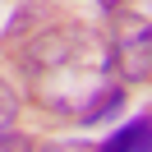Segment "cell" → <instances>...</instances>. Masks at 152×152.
Wrapping results in <instances>:
<instances>
[{"instance_id":"5b68a950","label":"cell","mask_w":152,"mask_h":152,"mask_svg":"<svg viewBox=\"0 0 152 152\" xmlns=\"http://www.w3.org/2000/svg\"><path fill=\"white\" fill-rule=\"evenodd\" d=\"M102 5H106V10H120V0H102Z\"/></svg>"},{"instance_id":"6da1fadb","label":"cell","mask_w":152,"mask_h":152,"mask_svg":"<svg viewBox=\"0 0 152 152\" xmlns=\"http://www.w3.org/2000/svg\"><path fill=\"white\" fill-rule=\"evenodd\" d=\"M23 78L37 106L60 111L78 124H97L120 106L111 42L83 23H60L23 46Z\"/></svg>"},{"instance_id":"277c9868","label":"cell","mask_w":152,"mask_h":152,"mask_svg":"<svg viewBox=\"0 0 152 152\" xmlns=\"http://www.w3.org/2000/svg\"><path fill=\"white\" fill-rule=\"evenodd\" d=\"M14 115H19V97L10 92V83H0V134L14 124Z\"/></svg>"},{"instance_id":"7a4b0ae2","label":"cell","mask_w":152,"mask_h":152,"mask_svg":"<svg viewBox=\"0 0 152 152\" xmlns=\"http://www.w3.org/2000/svg\"><path fill=\"white\" fill-rule=\"evenodd\" d=\"M148 60H152V46H148V19L138 14H124L115 23V42H111V65L120 69L124 83H143L148 78Z\"/></svg>"},{"instance_id":"3957f363","label":"cell","mask_w":152,"mask_h":152,"mask_svg":"<svg viewBox=\"0 0 152 152\" xmlns=\"http://www.w3.org/2000/svg\"><path fill=\"white\" fill-rule=\"evenodd\" d=\"M120 148H148V120H138L134 129H124L120 138L106 143V152H120Z\"/></svg>"}]
</instances>
